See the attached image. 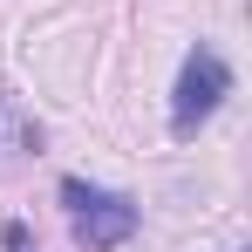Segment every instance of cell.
Masks as SVG:
<instances>
[{"instance_id":"1","label":"cell","mask_w":252,"mask_h":252,"mask_svg":"<svg viewBox=\"0 0 252 252\" xmlns=\"http://www.w3.org/2000/svg\"><path fill=\"white\" fill-rule=\"evenodd\" d=\"M62 205H68V232H75V246H89V252L129 246L136 225H143V211L129 205L123 191H102V184H89V177H62Z\"/></svg>"},{"instance_id":"2","label":"cell","mask_w":252,"mask_h":252,"mask_svg":"<svg viewBox=\"0 0 252 252\" xmlns=\"http://www.w3.org/2000/svg\"><path fill=\"white\" fill-rule=\"evenodd\" d=\"M232 95V68L218 48H191L184 68H177V95H170V129L177 136H198V123H211V109Z\"/></svg>"},{"instance_id":"3","label":"cell","mask_w":252,"mask_h":252,"mask_svg":"<svg viewBox=\"0 0 252 252\" xmlns=\"http://www.w3.org/2000/svg\"><path fill=\"white\" fill-rule=\"evenodd\" d=\"M0 143H14V150H41V129L21 123V116L7 109V95H0Z\"/></svg>"},{"instance_id":"4","label":"cell","mask_w":252,"mask_h":252,"mask_svg":"<svg viewBox=\"0 0 252 252\" xmlns=\"http://www.w3.org/2000/svg\"><path fill=\"white\" fill-rule=\"evenodd\" d=\"M7 252H34V239H28V225H21V218H7Z\"/></svg>"}]
</instances>
